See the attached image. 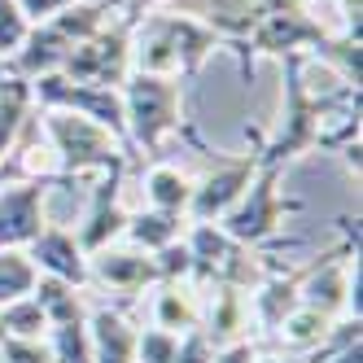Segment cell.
Returning a JSON list of instances; mask_svg holds the SVG:
<instances>
[{
    "label": "cell",
    "instance_id": "cell-17",
    "mask_svg": "<svg viewBox=\"0 0 363 363\" xmlns=\"http://www.w3.org/2000/svg\"><path fill=\"white\" fill-rule=\"evenodd\" d=\"M145 197L153 211H171V215H184L189 219V201H193V179L171 167V162H153L145 171Z\"/></svg>",
    "mask_w": 363,
    "mask_h": 363
},
{
    "label": "cell",
    "instance_id": "cell-14",
    "mask_svg": "<svg viewBox=\"0 0 363 363\" xmlns=\"http://www.w3.org/2000/svg\"><path fill=\"white\" fill-rule=\"evenodd\" d=\"M149 315H153V328H167L175 337H184V333H193L201 324V298L184 280H162V289L153 294Z\"/></svg>",
    "mask_w": 363,
    "mask_h": 363
},
{
    "label": "cell",
    "instance_id": "cell-32",
    "mask_svg": "<svg viewBox=\"0 0 363 363\" xmlns=\"http://www.w3.org/2000/svg\"><path fill=\"white\" fill-rule=\"evenodd\" d=\"M0 342H5V328H0Z\"/></svg>",
    "mask_w": 363,
    "mask_h": 363
},
{
    "label": "cell",
    "instance_id": "cell-13",
    "mask_svg": "<svg viewBox=\"0 0 363 363\" xmlns=\"http://www.w3.org/2000/svg\"><path fill=\"white\" fill-rule=\"evenodd\" d=\"M88 337H92V363H136V324L118 306H92Z\"/></svg>",
    "mask_w": 363,
    "mask_h": 363
},
{
    "label": "cell",
    "instance_id": "cell-27",
    "mask_svg": "<svg viewBox=\"0 0 363 363\" xmlns=\"http://www.w3.org/2000/svg\"><path fill=\"white\" fill-rule=\"evenodd\" d=\"M258 354H263V342H254V337H241V342L215 346V359H211V363H258Z\"/></svg>",
    "mask_w": 363,
    "mask_h": 363
},
{
    "label": "cell",
    "instance_id": "cell-23",
    "mask_svg": "<svg viewBox=\"0 0 363 363\" xmlns=\"http://www.w3.org/2000/svg\"><path fill=\"white\" fill-rule=\"evenodd\" d=\"M179 337L167 328H136V363H175Z\"/></svg>",
    "mask_w": 363,
    "mask_h": 363
},
{
    "label": "cell",
    "instance_id": "cell-11",
    "mask_svg": "<svg viewBox=\"0 0 363 363\" xmlns=\"http://www.w3.org/2000/svg\"><path fill=\"white\" fill-rule=\"evenodd\" d=\"M27 258L35 263V272H40V276H57V280L74 284V289H88V284H92L88 254L79 250L74 232H66L62 223H48L40 237L27 245Z\"/></svg>",
    "mask_w": 363,
    "mask_h": 363
},
{
    "label": "cell",
    "instance_id": "cell-12",
    "mask_svg": "<svg viewBox=\"0 0 363 363\" xmlns=\"http://www.w3.org/2000/svg\"><path fill=\"white\" fill-rule=\"evenodd\" d=\"M250 294L245 289H232V284H206V298H201V333L211 337V346H228V342H241L250 337Z\"/></svg>",
    "mask_w": 363,
    "mask_h": 363
},
{
    "label": "cell",
    "instance_id": "cell-24",
    "mask_svg": "<svg viewBox=\"0 0 363 363\" xmlns=\"http://www.w3.org/2000/svg\"><path fill=\"white\" fill-rule=\"evenodd\" d=\"M27 31H31L27 13H22L13 0H0V57L9 62L18 48H22V40H27Z\"/></svg>",
    "mask_w": 363,
    "mask_h": 363
},
{
    "label": "cell",
    "instance_id": "cell-1",
    "mask_svg": "<svg viewBox=\"0 0 363 363\" xmlns=\"http://www.w3.org/2000/svg\"><path fill=\"white\" fill-rule=\"evenodd\" d=\"M211 48H219V31H211L206 22L189 13H153L132 35V70L179 79V74H193Z\"/></svg>",
    "mask_w": 363,
    "mask_h": 363
},
{
    "label": "cell",
    "instance_id": "cell-21",
    "mask_svg": "<svg viewBox=\"0 0 363 363\" xmlns=\"http://www.w3.org/2000/svg\"><path fill=\"white\" fill-rule=\"evenodd\" d=\"M44 342H48V350H53V363H92L88 320H74V324H53Z\"/></svg>",
    "mask_w": 363,
    "mask_h": 363
},
{
    "label": "cell",
    "instance_id": "cell-30",
    "mask_svg": "<svg viewBox=\"0 0 363 363\" xmlns=\"http://www.w3.org/2000/svg\"><path fill=\"white\" fill-rule=\"evenodd\" d=\"M5 74H13V70H9V62H5V57H0V79H5Z\"/></svg>",
    "mask_w": 363,
    "mask_h": 363
},
{
    "label": "cell",
    "instance_id": "cell-31",
    "mask_svg": "<svg viewBox=\"0 0 363 363\" xmlns=\"http://www.w3.org/2000/svg\"><path fill=\"white\" fill-rule=\"evenodd\" d=\"M96 5H118V0H96Z\"/></svg>",
    "mask_w": 363,
    "mask_h": 363
},
{
    "label": "cell",
    "instance_id": "cell-6",
    "mask_svg": "<svg viewBox=\"0 0 363 363\" xmlns=\"http://www.w3.org/2000/svg\"><path fill=\"white\" fill-rule=\"evenodd\" d=\"M328 40L333 35L320 27L315 18H306V9H298L294 0H272V5L263 9V18L250 27L245 48H250V57H263V53L289 57V53H298V48H315V53H324Z\"/></svg>",
    "mask_w": 363,
    "mask_h": 363
},
{
    "label": "cell",
    "instance_id": "cell-20",
    "mask_svg": "<svg viewBox=\"0 0 363 363\" xmlns=\"http://www.w3.org/2000/svg\"><path fill=\"white\" fill-rule=\"evenodd\" d=\"M35 263L22 250H0V306L27 298L35 289Z\"/></svg>",
    "mask_w": 363,
    "mask_h": 363
},
{
    "label": "cell",
    "instance_id": "cell-3",
    "mask_svg": "<svg viewBox=\"0 0 363 363\" xmlns=\"http://www.w3.org/2000/svg\"><path fill=\"white\" fill-rule=\"evenodd\" d=\"M44 136L53 145L62 175H84V171H114L127 167V140H118L114 132L96 127L84 114L70 110H44Z\"/></svg>",
    "mask_w": 363,
    "mask_h": 363
},
{
    "label": "cell",
    "instance_id": "cell-4",
    "mask_svg": "<svg viewBox=\"0 0 363 363\" xmlns=\"http://www.w3.org/2000/svg\"><path fill=\"white\" fill-rule=\"evenodd\" d=\"M298 206H302V201H294V197L280 193V167H258L254 179H250V189H245L241 201L219 219V228H223L237 245H267L276 232H280V223L289 219Z\"/></svg>",
    "mask_w": 363,
    "mask_h": 363
},
{
    "label": "cell",
    "instance_id": "cell-5",
    "mask_svg": "<svg viewBox=\"0 0 363 363\" xmlns=\"http://www.w3.org/2000/svg\"><path fill=\"white\" fill-rule=\"evenodd\" d=\"M132 31H136V18L118 22L110 31L101 27L92 40L70 48V57L62 62V74L88 88H123L127 74H132Z\"/></svg>",
    "mask_w": 363,
    "mask_h": 363
},
{
    "label": "cell",
    "instance_id": "cell-8",
    "mask_svg": "<svg viewBox=\"0 0 363 363\" xmlns=\"http://www.w3.org/2000/svg\"><path fill=\"white\" fill-rule=\"evenodd\" d=\"M123 171L127 167H114L92 184V206H88L79 232H74V241H79L84 254H96V250H106L123 237V228H127V211H123V197H118L123 193Z\"/></svg>",
    "mask_w": 363,
    "mask_h": 363
},
{
    "label": "cell",
    "instance_id": "cell-9",
    "mask_svg": "<svg viewBox=\"0 0 363 363\" xmlns=\"http://www.w3.org/2000/svg\"><path fill=\"white\" fill-rule=\"evenodd\" d=\"M44 201H48V184H9V189H0V250H22L48 228Z\"/></svg>",
    "mask_w": 363,
    "mask_h": 363
},
{
    "label": "cell",
    "instance_id": "cell-25",
    "mask_svg": "<svg viewBox=\"0 0 363 363\" xmlns=\"http://www.w3.org/2000/svg\"><path fill=\"white\" fill-rule=\"evenodd\" d=\"M0 359L5 363H53V350H48L44 337H5L0 342Z\"/></svg>",
    "mask_w": 363,
    "mask_h": 363
},
{
    "label": "cell",
    "instance_id": "cell-7",
    "mask_svg": "<svg viewBox=\"0 0 363 363\" xmlns=\"http://www.w3.org/2000/svg\"><path fill=\"white\" fill-rule=\"evenodd\" d=\"M258 171V158H237V162H219L211 175L193 184V201H189V223H219L232 206L241 201V193L250 189V179Z\"/></svg>",
    "mask_w": 363,
    "mask_h": 363
},
{
    "label": "cell",
    "instance_id": "cell-33",
    "mask_svg": "<svg viewBox=\"0 0 363 363\" xmlns=\"http://www.w3.org/2000/svg\"><path fill=\"white\" fill-rule=\"evenodd\" d=\"M294 5H298V0H294Z\"/></svg>",
    "mask_w": 363,
    "mask_h": 363
},
{
    "label": "cell",
    "instance_id": "cell-19",
    "mask_svg": "<svg viewBox=\"0 0 363 363\" xmlns=\"http://www.w3.org/2000/svg\"><path fill=\"white\" fill-rule=\"evenodd\" d=\"M31 79L22 74H5L0 79V162L9 158V149L18 145L22 127H27V110H31Z\"/></svg>",
    "mask_w": 363,
    "mask_h": 363
},
{
    "label": "cell",
    "instance_id": "cell-22",
    "mask_svg": "<svg viewBox=\"0 0 363 363\" xmlns=\"http://www.w3.org/2000/svg\"><path fill=\"white\" fill-rule=\"evenodd\" d=\"M0 328H5V337H48V315L40 311V302L27 294V298H18L9 306H0Z\"/></svg>",
    "mask_w": 363,
    "mask_h": 363
},
{
    "label": "cell",
    "instance_id": "cell-16",
    "mask_svg": "<svg viewBox=\"0 0 363 363\" xmlns=\"http://www.w3.org/2000/svg\"><path fill=\"white\" fill-rule=\"evenodd\" d=\"M184 215H171V211H136V215H127V228H123V237L132 241L136 250H145V254H158V250H167L171 241H179L184 237Z\"/></svg>",
    "mask_w": 363,
    "mask_h": 363
},
{
    "label": "cell",
    "instance_id": "cell-15",
    "mask_svg": "<svg viewBox=\"0 0 363 363\" xmlns=\"http://www.w3.org/2000/svg\"><path fill=\"white\" fill-rule=\"evenodd\" d=\"M337 324H342V320H328V315H320V311H311V306H298L294 315H284V324L267 337V342L276 346V354L315 350V346H324L328 337L337 333Z\"/></svg>",
    "mask_w": 363,
    "mask_h": 363
},
{
    "label": "cell",
    "instance_id": "cell-10",
    "mask_svg": "<svg viewBox=\"0 0 363 363\" xmlns=\"http://www.w3.org/2000/svg\"><path fill=\"white\" fill-rule=\"evenodd\" d=\"M88 272H92V284H106V289L127 294V298H136L140 289H149V284H162L158 263H153V254H145V250L106 245V250L88 254Z\"/></svg>",
    "mask_w": 363,
    "mask_h": 363
},
{
    "label": "cell",
    "instance_id": "cell-29",
    "mask_svg": "<svg viewBox=\"0 0 363 363\" xmlns=\"http://www.w3.org/2000/svg\"><path fill=\"white\" fill-rule=\"evenodd\" d=\"M328 363H363V337H354V342H346V346H337Z\"/></svg>",
    "mask_w": 363,
    "mask_h": 363
},
{
    "label": "cell",
    "instance_id": "cell-2",
    "mask_svg": "<svg viewBox=\"0 0 363 363\" xmlns=\"http://www.w3.org/2000/svg\"><path fill=\"white\" fill-rule=\"evenodd\" d=\"M123 92V110H127V132L145 153H158L167 136L179 132V114H184V88L171 74H145L132 70Z\"/></svg>",
    "mask_w": 363,
    "mask_h": 363
},
{
    "label": "cell",
    "instance_id": "cell-18",
    "mask_svg": "<svg viewBox=\"0 0 363 363\" xmlns=\"http://www.w3.org/2000/svg\"><path fill=\"white\" fill-rule=\"evenodd\" d=\"M31 298L40 302V311L48 315V328L53 324H74V320H88V298L84 289H74V284L57 280V276H35V289Z\"/></svg>",
    "mask_w": 363,
    "mask_h": 363
},
{
    "label": "cell",
    "instance_id": "cell-26",
    "mask_svg": "<svg viewBox=\"0 0 363 363\" xmlns=\"http://www.w3.org/2000/svg\"><path fill=\"white\" fill-rule=\"evenodd\" d=\"M211 359H215V346H211V337H206L201 328H193V333L179 337L175 363H211Z\"/></svg>",
    "mask_w": 363,
    "mask_h": 363
},
{
    "label": "cell",
    "instance_id": "cell-28",
    "mask_svg": "<svg viewBox=\"0 0 363 363\" xmlns=\"http://www.w3.org/2000/svg\"><path fill=\"white\" fill-rule=\"evenodd\" d=\"M13 5L27 13V22L35 27V22H44V18H53L57 9H66V5H74V0H13Z\"/></svg>",
    "mask_w": 363,
    "mask_h": 363
}]
</instances>
